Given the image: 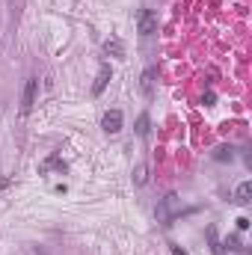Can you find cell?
Wrapping results in <instances>:
<instances>
[{"mask_svg":"<svg viewBox=\"0 0 252 255\" xmlns=\"http://www.w3.org/2000/svg\"><path fill=\"white\" fill-rule=\"evenodd\" d=\"M181 214V199L175 196V193H166L160 202H157V220L163 223V226H172V220Z\"/></svg>","mask_w":252,"mask_h":255,"instance_id":"1","label":"cell"},{"mask_svg":"<svg viewBox=\"0 0 252 255\" xmlns=\"http://www.w3.org/2000/svg\"><path fill=\"white\" fill-rule=\"evenodd\" d=\"M136 30H139V36H154L157 33V12L154 9H142L136 15Z\"/></svg>","mask_w":252,"mask_h":255,"instance_id":"2","label":"cell"},{"mask_svg":"<svg viewBox=\"0 0 252 255\" xmlns=\"http://www.w3.org/2000/svg\"><path fill=\"white\" fill-rule=\"evenodd\" d=\"M36 95H39V77H27V83H24V95H21V113H24V116L33 110Z\"/></svg>","mask_w":252,"mask_h":255,"instance_id":"3","label":"cell"},{"mask_svg":"<svg viewBox=\"0 0 252 255\" xmlns=\"http://www.w3.org/2000/svg\"><path fill=\"white\" fill-rule=\"evenodd\" d=\"M101 128L107 133H119L122 130V110H107L104 119H101Z\"/></svg>","mask_w":252,"mask_h":255,"instance_id":"4","label":"cell"},{"mask_svg":"<svg viewBox=\"0 0 252 255\" xmlns=\"http://www.w3.org/2000/svg\"><path fill=\"white\" fill-rule=\"evenodd\" d=\"M110 77H113V71H110V65L104 63L98 68V77H95V83H92V95H101L104 89H107V83H110Z\"/></svg>","mask_w":252,"mask_h":255,"instance_id":"5","label":"cell"},{"mask_svg":"<svg viewBox=\"0 0 252 255\" xmlns=\"http://www.w3.org/2000/svg\"><path fill=\"white\" fill-rule=\"evenodd\" d=\"M154 74H157V68H151V65H148V68L142 71V77H139V89H142V95H145V98H151V95H154Z\"/></svg>","mask_w":252,"mask_h":255,"instance_id":"6","label":"cell"},{"mask_svg":"<svg viewBox=\"0 0 252 255\" xmlns=\"http://www.w3.org/2000/svg\"><path fill=\"white\" fill-rule=\"evenodd\" d=\"M104 51H107V54H110V57H119V60H122V57H125V45H122V39H116V36H113V39H107V42H104Z\"/></svg>","mask_w":252,"mask_h":255,"instance_id":"7","label":"cell"},{"mask_svg":"<svg viewBox=\"0 0 252 255\" xmlns=\"http://www.w3.org/2000/svg\"><path fill=\"white\" fill-rule=\"evenodd\" d=\"M235 202H238V205H250L252 202V181H244V184L235 190Z\"/></svg>","mask_w":252,"mask_h":255,"instance_id":"8","label":"cell"},{"mask_svg":"<svg viewBox=\"0 0 252 255\" xmlns=\"http://www.w3.org/2000/svg\"><path fill=\"white\" fill-rule=\"evenodd\" d=\"M208 244H211V253L214 255H226V250L220 247V238H217V229L214 226H208Z\"/></svg>","mask_w":252,"mask_h":255,"instance_id":"9","label":"cell"},{"mask_svg":"<svg viewBox=\"0 0 252 255\" xmlns=\"http://www.w3.org/2000/svg\"><path fill=\"white\" fill-rule=\"evenodd\" d=\"M133 130H136V136H142V139L148 136V130H151V119H148V113H142V116L136 119V128H133Z\"/></svg>","mask_w":252,"mask_h":255,"instance_id":"10","label":"cell"},{"mask_svg":"<svg viewBox=\"0 0 252 255\" xmlns=\"http://www.w3.org/2000/svg\"><path fill=\"white\" fill-rule=\"evenodd\" d=\"M133 181H136V184H139V187H142V184H145V181H148V169H145V166H142V163H139V166H136V172H133Z\"/></svg>","mask_w":252,"mask_h":255,"instance_id":"11","label":"cell"},{"mask_svg":"<svg viewBox=\"0 0 252 255\" xmlns=\"http://www.w3.org/2000/svg\"><path fill=\"white\" fill-rule=\"evenodd\" d=\"M214 157H217V160H232V157H235V151H232L229 145H223V148H217V154H214Z\"/></svg>","mask_w":252,"mask_h":255,"instance_id":"12","label":"cell"},{"mask_svg":"<svg viewBox=\"0 0 252 255\" xmlns=\"http://www.w3.org/2000/svg\"><path fill=\"white\" fill-rule=\"evenodd\" d=\"M238 229H241V232H247V229H250V220H247V217H241V220H238Z\"/></svg>","mask_w":252,"mask_h":255,"instance_id":"13","label":"cell"},{"mask_svg":"<svg viewBox=\"0 0 252 255\" xmlns=\"http://www.w3.org/2000/svg\"><path fill=\"white\" fill-rule=\"evenodd\" d=\"M229 247H232V250H238V253H241V250H244V247H241V241H238V238H229Z\"/></svg>","mask_w":252,"mask_h":255,"instance_id":"14","label":"cell"},{"mask_svg":"<svg viewBox=\"0 0 252 255\" xmlns=\"http://www.w3.org/2000/svg\"><path fill=\"white\" fill-rule=\"evenodd\" d=\"M202 101H205V104H208V107H211V104H214V101H217V95H214V92H208V95H205V98H202Z\"/></svg>","mask_w":252,"mask_h":255,"instance_id":"15","label":"cell"},{"mask_svg":"<svg viewBox=\"0 0 252 255\" xmlns=\"http://www.w3.org/2000/svg\"><path fill=\"white\" fill-rule=\"evenodd\" d=\"M172 255H187V250H181V247H172Z\"/></svg>","mask_w":252,"mask_h":255,"instance_id":"16","label":"cell"}]
</instances>
